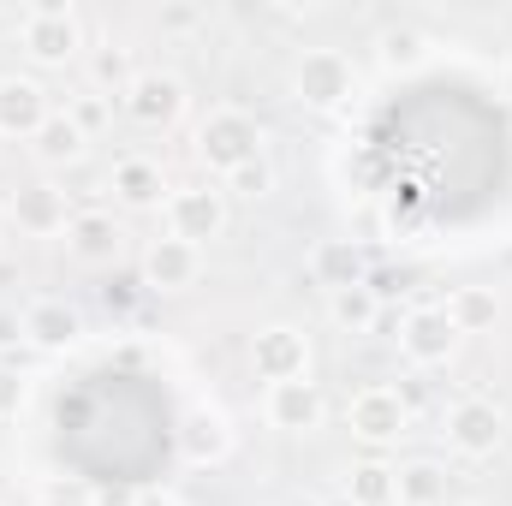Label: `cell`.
Returning a JSON list of instances; mask_svg holds the SVG:
<instances>
[{"instance_id":"cell-1","label":"cell","mask_w":512,"mask_h":506,"mask_svg":"<svg viewBox=\"0 0 512 506\" xmlns=\"http://www.w3.org/2000/svg\"><path fill=\"white\" fill-rule=\"evenodd\" d=\"M197 149H203V161H209V167L233 173V167H245V161L262 155V126H256L251 114H239V108H215V114L203 120Z\"/></svg>"},{"instance_id":"cell-2","label":"cell","mask_w":512,"mask_h":506,"mask_svg":"<svg viewBox=\"0 0 512 506\" xmlns=\"http://www.w3.org/2000/svg\"><path fill=\"white\" fill-rule=\"evenodd\" d=\"M18 36H24L30 60H42V66L72 60V54H78V42H84L78 18H72L66 6H36V12H24V18H18Z\"/></svg>"},{"instance_id":"cell-3","label":"cell","mask_w":512,"mask_h":506,"mask_svg":"<svg viewBox=\"0 0 512 506\" xmlns=\"http://www.w3.org/2000/svg\"><path fill=\"white\" fill-rule=\"evenodd\" d=\"M399 346L411 364H447L453 346H459V322L447 316V304H417L399 328Z\"/></svg>"},{"instance_id":"cell-4","label":"cell","mask_w":512,"mask_h":506,"mask_svg":"<svg viewBox=\"0 0 512 506\" xmlns=\"http://www.w3.org/2000/svg\"><path fill=\"white\" fill-rule=\"evenodd\" d=\"M167 221H173V239L203 245V239H215V233L227 227V197L209 191V185H197V191H173V197H167Z\"/></svg>"},{"instance_id":"cell-5","label":"cell","mask_w":512,"mask_h":506,"mask_svg":"<svg viewBox=\"0 0 512 506\" xmlns=\"http://www.w3.org/2000/svg\"><path fill=\"white\" fill-rule=\"evenodd\" d=\"M298 96H304L310 108H334V102H346V96H352V60H346L340 48H316V54H304V66H298Z\"/></svg>"},{"instance_id":"cell-6","label":"cell","mask_w":512,"mask_h":506,"mask_svg":"<svg viewBox=\"0 0 512 506\" xmlns=\"http://www.w3.org/2000/svg\"><path fill=\"white\" fill-rule=\"evenodd\" d=\"M126 108L143 120V126H173L179 108H185V84L167 78V72H143V78H131Z\"/></svg>"},{"instance_id":"cell-7","label":"cell","mask_w":512,"mask_h":506,"mask_svg":"<svg viewBox=\"0 0 512 506\" xmlns=\"http://www.w3.org/2000/svg\"><path fill=\"white\" fill-rule=\"evenodd\" d=\"M262 411H268V423L274 429H316L322 423V393H316V381H274L268 387V399H262Z\"/></svg>"},{"instance_id":"cell-8","label":"cell","mask_w":512,"mask_h":506,"mask_svg":"<svg viewBox=\"0 0 512 506\" xmlns=\"http://www.w3.org/2000/svg\"><path fill=\"white\" fill-rule=\"evenodd\" d=\"M48 120L36 78H0V137H36Z\"/></svg>"},{"instance_id":"cell-9","label":"cell","mask_w":512,"mask_h":506,"mask_svg":"<svg viewBox=\"0 0 512 506\" xmlns=\"http://www.w3.org/2000/svg\"><path fill=\"white\" fill-rule=\"evenodd\" d=\"M447 435H453L459 453H495V441H501V411H495L489 399H459V405L447 411Z\"/></svg>"},{"instance_id":"cell-10","label":"cell","mask_w":512,"mask_h":506,"mask_svg":"<svg viewBox=\"0 0 512 506\" xmlns=\"http://www.w3.org/2000/svg\"><path fill=\"white\" fill-rule=\"evenodd\" d=\"M304 364H310V352H304V334H292V328H268V334H256V376L268 381H298L304 376Z\"/></svg>"},{"instance_id":"cell-11","label":"cell","mask_w":512,"mask_h":506,"mask_svg":"<svg viewBox=\"0 0 512 506\" xmlns=\"http://www.w3.org/2000/svg\"><path fill=\"white\" fill-rule=\"evenodd\" d=\"M352 429H358L364 441H393V435L405 429L399 393H393V387H364V393L352 399Z\"/></svg>"},{"instance_id":"cell-12","label":"cell","mask_w":512,"mask_h":506,"mask_svg":"<svg viewBox=\"0 0 512 506\" xmlns=\"http://www.w3.org/2000/svg\"><path fill=\"white\" fill-rule=\"evenodd\" d=\"M12 221L24 227V233H60L72 215H66V191H54V185H24L18 197H12Z\"/></svg>"},{"instance_id":"cell-13","label":"cell","mask_w":512,"mask_h":506,"mask_svg":"<svg viewBox=\"0 0 512 506\" xmlns=\"http://www.w3.org/2000/svg\"><path fill=\"white\" fill-rule=\"evenodd\" d=\"M149 280L155 286H191L197 280V268H203V251L197 245H185V239H161L155 251H149Z\"/></svg>"},{"instance_id":"cell-14","label":"cell","mask_w":512,"mask_h":506,"mask_svg":"<svg viewBox=\"0 0 512 506\" xmlns=\"http://www.w3.org/2000/svg\"><path fill=\"white\" fill-rule=\"evenodd\" d=\"M24 334H30L36 346H72V340L84 334V322H78L66 304L42 298V304H30V310H24Z\"/></svg>"},{"instance_id":"cell-15","label":"cell","mask_w":512,"mask_h":506,"mask_svg":"<svg viewBox=\"0 0 512 506\" xmlns=\"http://www.w3.org/2000/svg\"><path fill=\"white\" fill-rule=\"evenodd\" d=\"M66 239H72L78 256H114L120 251V221L102 215V209H84V215L66 221Z\"/></svg>"},{"instance_id":"cell-16","label":"cell","mask_w":512,"mask_h":506,"mask_svg":"<svg viewBox=\"0 0 512 506\" xmlns=\"http://www.w3.org/2000/svg\"><path fill=\"white\" fill-rule=\"evenodd\" d=\"M30 143H36V161H48V167H60V161H78V155H84V131L72 126L66 114H48L42 131H36Z\"/></svg>"},{"instance_id":"cell-17","label":"cell","mask_w":512,"mask_h":506,"mask_svg":"<svg viewBox=\"0 0 512 506\" xmlns=\"http://www.w3.org/2000/svg\"><path fill=\"white\" fill-rule=\"evenodd\" d=\"M393 501L399 506H441L447 501V471L441 465H411L393 477Z\"/></svg>"},{"instance_id":"cell-18","label":"cell","mask_w":512,"mask_h":506,"mask_svg":"<svg viewBox=\"0 0 512 506\" xmlns=\"http://www.w3.org/2000/svg\"><path fill=\"white\" fill-rule=\"evenodd\" d=\"M114 191L126 197V203H161V167L155 161H143V155H126L120 167H114Z\"/></svg>"},{"instance_id":"cell-19","label":"cell","mask_w":512,"mask_h":506,"mask_svg":"<svg viewBox=\"0 0 512 506\" xmlns=\"http://www.w3.org/2000/svg\"><path fill=\"white\" fill-rule=\"evenodd\" d=\"M376 316H382V298H376V292H370L364 280H358V286H340V292H334V322H340V328H358V334H364V328H370Z\"/></svg>"},{"instance_id":"cell-20","label":"cell","mask_w":512,"mask_h":506,"mask_svg":"<svg viewBox=\"0 0 512 506\" xmlns=\"http://www.w3.org/2000/svg\"><path fill=\"white\" fill-rule=\"evenodd\" d=\"M66 120L90 137V131H102L108 120H114V96H102V90H84V96H72V102H66Z\"/></svg>"},{"instance_id":"cell-21","label":"cell","mask_w":512,"mask_h":506,"mask_svg":"<svg viewBox=\"0 0 512 506\" xmlns=\"http://www.w3.org/2000/svg\"><path fill=\"white\" fill-rule=\"evenodd\" d=\"M447 316L459 322V334H471V328H483V322H495V298L489 292H477V286H465L453 304H447Z\"/></svg>"},{"instance_id":"cell-22","label":"cell","mask_w":512,"mask_h":506,"mask_svg":"<svg viewBox=\"0 0 512 506\" xmlns=\"http://www.w3.org/2000/svg\"><path fill=\"white\" fill-rule=\"evenodd\" d=\"M352 477H358V483H352L346 495H352L358 506H387V501H393V471H382V465H364V471H352Z\"/></svg>"},{"instance_id":"cell-23","label":"cell","mask_w":512,"mask_h":506,"mask_svg":"<svg viewBox=\"0 0 512 506\" xmlns=\"http://www.w3.org/2000/svg\"><path fill=\"white\" fill-rule=\"evenodd\" d=\"M227 185H233V197H268V191H274V167H268V155H256V161H245V167H233Z\"/></svg>"},{"instance_id":"cell-24","label":"cell","mask_w":512,"mask_h":506,"mask_svg":"<svg viewBox=\"0 0 512 506\" xmlns=\"http://www.w3.org/2000/svg\"><path fill=\"white\" fill-rule=\"evenodd\" d=\"M316 268L328 274L334 292H340V286H358V256H352V245H322V251H316Z\"/></svg>"},{"instance_id":"cell-25","label":"cell","mask_w":512,"mask_h":506,"mask_svg":"<svg viewBox=\"0 0 512 506\" xmlns=\"http://www.w3.org/2000/svg\"><path fill=\"white\" fill-rule=\"evenodd\" d=\"M417 48H423V36H417V30H387V36H382V60H387V66H411V60H417Z\"/></svg>"},{"instance_id":"cell-26","label":"cell","mask_w":512,"mask_h":506,"mask_svg":"<svg viewBox=\"0 0 512 506\" xmlns=\"http://www.w3.org/2000/svg\"><path fill=\"white\" fill-rule=\"evenodd\" d=\"M30 334H24V310L18 304H0V352H12V346H24Z\"/></svg>"},{"instance_id":"cell-27","label":"cell","mask_w":512,"mask_h":506,"mask_svg":"<svg viewBox=\"0 0 512 506\" xmlns=\"http://www.w3.org/2000/svg\"><path fill=\"white\" fill-rule=\"evenodd\" d=\"M96 78H102V84H126V90H131L126 54H96Z\"/></svg>"},{"instance_id":"cell-28","label":"cell","mask_w":512,"mask_h":506,"mask_svg":"<svg viewBox=\"0 0 512 506\" xmlns=\"http://www.w3.org/2000/svg\"><path fill=\"white\" fill-rule=\"evenodd\" d=\"M24 405V376H12V370H0V417H12Z\"/></svg>"},{"instance_id":"cell-29","label":"cell","mask_w":512,"mask_h":506,"mask_svg":"<svg viewBox=\"0 0 512 506\" xmlns=\"http://www.w3.org/2000/svg\"><path fill=\"white\" fill-rule=\"evenodd\" d=\"M316 506H358L352 495H328V501H316Z\"/></svg>"}]
</instances>
